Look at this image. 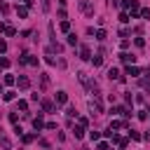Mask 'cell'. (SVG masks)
Segmentation results:
<instances>
[{
	"label": "cell",
	"instance_id": "1",
	"mask_svg": "<svg viewBox=\"0 0 150 150\" xmlns=\"http://www.w3.org/2000/svg\"><path fill=\"white\" fill-rule=\"evenodd\" d=\"M33 127L40 131V129H45V122H42V112H38V117H33Z\"/></svg>",
	"mask_w": 150,
	"mask_h": 150
},
{
	"label": "cell",
	"instance_id": "2",
	"mask_svg": "<svg viewBox=\"0 0 150 150\" xmlns=\"http://www.w3.org/2000/svg\"><path fill=\"white\" fill-rule=\"evenodd\" d=\"M108 78H110V80H124L122 75H120V70H117V68H110V70H108Z\"/></svg>",
	"mask_w": 150,
	"mask_h": 150
},
{
	"label": "cell",
	"instance_id": "3",
	"mask_svg": "<svg viewBox=\"0 0 150 150\" xmlns=\"http://www.w3.org/2000/svg\"><path fill=\"white\" fill-rule=\"evenodd\" d=\"M127 75H131V78H138V75H141V68H136V66H127Z\"/></svg>",
	"mask_w": 150,
	"mask_h": 150
},
{
	"label": "cell",
	"instance_id": "4",
	"mask_svg": "<svg viewBox=\"0 0 150 150\" xmlns=\"http://www.w3.org/2000/svg\"><path fill=\"white\" fill-rule=\"evenodd\" d=\"M56 103H61V106L68 103V94L66 91H59V94H56Z\"/></svg>",
	"mask_w": 150,
	"mask_h": 150
},
{
	"label": "cell",
	"instance_id": "5",
	"mask_svg": "<svg viewBox=\"0 0 150 150\" xmlns=\"http://www.w3.org/2000/svg\"><path fill=\"white\" fill-rule=\"evenodd\" d=\"M16 85H19V89H28V85H31V82H28V78H24V75H21V78L16 80Z\"/></svg>",
	"mask_w": 150,
	"mask_h": 150
},
{
	"label": "cell",
	"instance_id": "6",
	"mask_svg": "<svg viewBox=\"0 0 150 150\" xmlns=\"http://www.w3.org/2000/svg\"><path fill=\"white\" fill-rule=\"evenodd\" d=\"M134 59H136V56H131V54H127V52H122V54H120V61H124V63H129V61L134 63Z\"/></svg>",
	"mask_w": 150,
	"mask_h": 150
},
{
	"label": "cell",
	"instance_id": "7",
	"mask_svg": "<svg viewBox=\"0 0 150 150\" xmlns=\"http://www.w3.org/2000/svg\"><path fill=\"white\" fill-rule=\"evenodd\" d=\"M73 131H75V138H82V136H85V127H80V124L75 127Z\"/></svg>",
	"mask_w": 150,
	"mask_h": 150
},
{
	"label": "cell",
	"instance_id": "8",
	"mask_svg": "<svg viewBox=\"0 0 150 150\" xmlns=\"http://www.w3.org/2000/svg\"><path fill=\"white\" fill-rule=\"evenodd\" d=\"M0 145H3L5 150H10V148H12V143H10V138H5V136H0Z\"/></svg>",
	"mask_w": 150,
	"mask_h": 150
},
{
	"label": "cell",
	"instance_id": "9",
	"mask_svg": "<svg viewBox=\"0 0 150 150\" xmlns=\"http://www.w3.org/2000/svg\"><path fill=\"white\" fill-rule=\"evenodd\" d=\"M16 14L21 16V19H26V16H28V10H26V7H16Z\"/></svg>",
	"mask_w": 150,
	"mask_h": 150
},
{
	"label": "cell",
	"instance_id": "10",
	"mask_svg": "<svg viewBox=\"0 0 150 150\" xmlns=\"http://www.w3.org/2000/svg\"><path fill=\"white\" fill-rule=\"evenodd\" d=\"M89 56H91V54H89V47H82V49H80V59H89Z\"/></svg>",
	"mask_w": 150,
	"mask_h": 150
},
{
	"label": "cell",
	"instance_id": "11",
	"mask_svg": "<svg viewBox=\"0 0 150 150\" xmlns=\"http://www.w3.org/2000/svg\"><path fill=\"white\" fill-rule=\"evenodd\" d=\"M120 127H124V122H120V120H112V122H110V131H112V129H120Z\"/></svg>",
	"mask_w": 150,
	"mask_h": 150
},
{
	"label": "cell",
	"instance_id": "12",
	"mask_svg": "<svg viewBox=\"0 0 150 150\" xmlns=\"http://www.w3.org/2000/svg\"><path fill=\"white\" fill-rule=\"evenodd\" d=\"M0 68H10V59L7 56H0Z\"/></svg>",
	"mask_w": 150,
	"mask_h": 150
},
{
	"label": "cell",
	"instance_id": "13",
	"mask_svg": "<svg viewBox=\"0 0 150 150\" xmlns=\"http://www.w3.org/2000/svg\"><path fill=\"white\" fill-rule=\"evenodd\" d=\"M91 63H94V66H101V63H103V56H99V54H96V56L91 59Z\"/></svg>",
	"mask_w": 150,
	"mask_h": 150
},
{
	"label": "cell",
	"instance_id": "14",
	"mask_svg": "<svg viewBox=\"0 0 150 150\" xmlns=\"http://www.w3.org/2000/svg\"><path fill=\"white\" fill-rule=\"evenodd\" d=\"M3 99H5V101H14V91H5Z\"/></svg>",
	"mask_w": 150,
	"mask_h": 150
},
{
	"label": "cell",
	"instance_id": "15",
	"mask_svg": "<svg viewBox=\"0 0 150 150\" xmlns=\"http://www.w3.org/2000/svg\"><path fill=\"white\" fill-rule=\"evenodd\" d=\"M96 40H106V31H103V28L96 31Z\"/></svg>",
	"mask_w": 150,
	"mask_h": 150
},
{
	"label": "cell",
	"instance_id": "16",
	"mask_svg": "<svg viewBox=\"0 0 150 150\" xmlns=\"http://www.w3.org/2000/svg\"><path fill=\"white\" fill-rule=\"evenodd\" d=\"M129 136H131V138H134V141H141V134H138V131H134V129H131V131H129Z\"/></svg>",
	"mask_w": 150,
	"mask_h": 150
},
{
	"label": "cell",
	"instance_id": "17",
	"mask_svg": "<svg viewBox=\"0 0 150 150\" xmlns=\"http://www.w3.org/2000/svg\"><path fill=\"white\" fill-rule=\"evenodd\" d=\"M61 31L68 33V31H70V21H61Z\"/></svg>",
	"mask_w": 150,
	"mask_h": 150
},
{
	"label": "cell",
	"instance_id": "18",
	"mask_svg": "<svg viewBox=\"0 0 150 150\" xmlns=\"http://www.w3.org/2000/svg\"><path fill=\"white\" fill-rule=\"evenodd\" d=\"M66 115H68V117H78V110H75V108H68Z\"/></svg>",
	"mask_w": 150,
	"mask_h": 150
},
{
	"label": "cell",
	"instance_id": "19",
	"mask_svg": "<svg viewBox=\"0 0 150 150\" xmlns=\"http://www.w3.org/2000/svg\"><path fill=\"white\" fill-rule=\"evenodd\" d=\"M68 45H78V38H75V35H73V33H70V35H68Z\"/></svg>",
	"mask_w": 150,
	"mask_h": 150
},
{
	"label": "cell",
	"instance_id": "20",
	"mask_svg": "<svg viewBox=\"0 0 150 150\" xmlns=\"http://www.w3.org/2000/svg\"><path fill=\"white\" fill-rule=\"evenodd\" d=\"M89 138H91V141H99V138H101V134H99V131H91Z\"/></svg>",
	"mask_w": 150,
	"mask_h": 150
},
{
	"label": "cell",
	"instance_id": "21",
	"mask_svg": "<svg viewBox=\"0 0 150 150\" xmlns=\"http://www.w3.org/2000/svg\"><path fill=\"white\" fill-rule=\"evenodd\" d=\"M5 52H7V42L0 40V54H5Z\"/></svg>",
	"mask_w": 150,
	"mask_h": 150
},
{
	"label": "cell",
	"instance_id": "22",
	"mask_svg": "<svg viewBox=\"0 0 150 150\" xmlns=\"http://www.w3.org/2000/svg\"><path fill=\"white\" fill-rule=\"evenodd\" d=\"M120 21H122V24H127V21H129V14H127V12H122V14H120Z\"/></svg>",
	"mask_w": 150,
	"mask_h": 150
},
{
	"label": "cell",
	"instance_id": "23",
	"mask_svg": "<svg viewBox=\"0 0 150 150\" xmlns=\"http://www.w3.org/2000/svg\"><path fill=\"white\" fill-rule=\"evenodd\" d=\"M5 85H14V75H5Z\"/></svg>",
	"mask_w": 150,
	"mask_h": 150
},
{
	"label": "cell",
	"instance_id": "24",
	"mask_svg": "<svg viewBox=\"0 0 150 150\" xmlns=\"http://www.w3.org/2000/svg\"><path fill=\"white\" fill-rule=\"evenodd\" d=\"M141 16H143V19H150V10H148V7H145V10H141Z\"/></svg>",
	"mask_w": 150,
	"mask_h": 150
},
{
	"label": "cell",
	"instance_id": "25",
	"mask_svg": "<svg viewBox=\"0 0 150 150\" xmlns=\"http://www.w3.org/2000/svg\"><path fill=\"white\" fill-rule=\"evenodd\" d=\"M5 33H7V35H14V33H16V31H14V28H12V26H5Z\"/></svg>",
	"mask_w": 150,
	"mask_h": 150
},
{
	"label": "cell",
	"instance_id": "26",
	"mask_svg": "<svg viewBox=\"0 0 150 150\" xmlns=\"http://www.w3.org/2000/svg\"><path fill=\"white\" fill-rule=\"evenodd\" d=\"M78 122H80V127H87V124H89V120H87V117H80Z\"/></svg>",
	"mask_w": 150,
	"mask_h": 150
},
{
	"label": "cell",
	"instance_id": "27",
	"mask_svg": "<svg viewBox=\"0 0 150 150\" xmlns=\"http://www.w3.org/2000/svg\"><path fill=\"white\" fill-rule=\"evenodd\" d=\"M33 141V134H24V143H31Z\"/></svg>",
	"mask_w": 150,
	"mask_h": 150
},
{
	"label": "cell",
	"instance_id": "28",
	"mask_svg": "<svg viewBox=\"0 0 150 150\" xmlns=\"http://www.w3.org/2000/svg\"><path fill=\"white\" fill-rule=\"evenodd\" d=\"M42 10H45V12H49V0H42Z\"/></svg>",
	"mask_w": 150,
	"mask_h": 150
},
{
	"label": "cell",
	"instance_id": "29",
	"mask_svg": "<svg viewBox=\"0 0 150 150\" xmlns=\"http://www.w3.org/2000/svg\"><path fill=\"white\" fill-rule=\"evenodd\" d=\"M24 5H33V0H24Z\"/></svg>",
	"mask_w": 150,
	"mask_h": 150
},
{
	"label": "cell",
	"instance_id": "30",
	"mask_svg": "<svg viewBox=\"0 0 150 150\" xmlns=\"http://www.w3.org/2000/svg\"><path fill=\"white\" fill-rule=\"evenodd\" d=\"M0 94H3V87H0Z\"/></svg>",
	"mask_w": 150,
	"mask_h": 150
}]
</instances>
